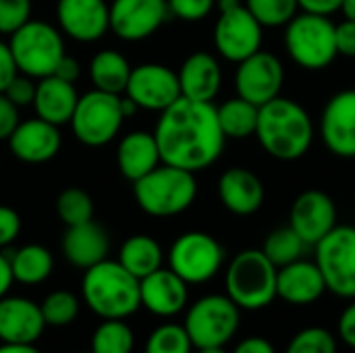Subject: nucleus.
<instances>
[{
	"label": "nucleus",
	"mask_w": 355,
	"mask_h": 353,
	"mask_svg": "<svg viewBox=\"0 0 355 353\" xmlns=\"http://www.w3.org/2000/svg\"><path fill=\"white\" fill-rule=\"evenodd\" d=\"M164 164L200 173L212 166L225 150V133L212 102L179 98L160 112L154 129Z\"/></svg>",
	"instance_id": "obj_1"
},
{
	"label": "nucleus",
	"mask_w": 355,
	"mask_h": 353,
	"mask_svg": "<svg viewBox=\"0 0 355 353\" xmlns=\"http://www.w3.org/2000/svg\"><path fill=\"white\" fill-rule=\"evenodd\" d=\"M314 135L310 112L291 98L277 96L258 110L256 137L275 160L293 162L304 158L314 144Z\"/></svg>",
	"instance_id": "obj_2"
},
{
	"label": "nucleus",
	"mask_w": 355,
	"mask_h": 353,
	"mask_svg": "<svg viewBox=\"0 0 355 353\" xmlns=\"http://www.w3.org/2000/svg\"><path fill=\"white\" fill-rule=\"evenodd\" d=\"M85 306L102 320L129 318L141 308L139 279L125 270L119 260H102L85 270L81 281Z\"/></svg>",
	"instance_id": "obj_3"
},
{
	"label": "nucleus",
	"mask_w": 355,
	"mask_h": 353,
	"mask_svg": "<svg viewBox=\"0 0 355 353\" xmlns=\"http://www.w3.org/2000/svg\"><path fill=\"white\" fill-rule=\"evenodd\" d=\"M133 196L137 206L150 216H177L196 202V173L160 162L146 177L133 181Z\"/></svg>",
	"instance_id": "obj_4"
},
{
	"label": "nucleus",
	"mask_w": 355,
	"mask_h": 353,
	"mask_svg": "<svg viewBox=\"0 0 355 353\" xmlns=\"http://www.w3.org/2000/svg\"><path fill=\"white\" fill-rule=\"evenodd\" d=\"M277 270L262 250H243L227 266V295L239 310H262L277 300Z\"/></svg>",
	"instance_id": "obj_5"
},
{
	"label": "nucleus",
	"mask_w": 355,
	"mask_h": 353,
	"mask_svg": "<svg viewBox=\"0 0 355 353\" xmlns=\"http://www.w3.org/2000/svg\"><path fill=\"white\" fill-rule=\"evenodd\" d=\"M8 48L17 71L31 79L54 75L56 64L64 56L62 31L40 19H29L15 33H10Z\"/></svg>",
	"instance_id": "obj_6"
},
{
	"label": "nucleus",
	"mask_w": 355,
	"mask_h": 353,
	"mask_svg": "<svg viewBox=\"0 0 355 353\" xmlns=\"http://www.w3.org/2000/svg\"><path fill=\"white\" fill-rule=\"evenodd\" d=\"M337 25L322 15L302 12L285 25V50L291 60L308 71L327 69L337 54Z\"/></svg>",
	"instance_id": "obj_7"
},
{
	"label": "nucleus",
	"mask_w": 355,
	"mask_h": 353,
	"mask_svg": "<svg viewBox=\"0 0 355 353\" xmlns=\"http://www.w3.org/2000/svg\"><path fill=\"white\" fill-rule=\"evenodd\" d=\"M125 123L121 108V94L92 89L79 96L75 112L69 121L75 139L89 148L110 144Z\"/></svg>",
	"instance_id": "obj_8"
},
{
	"label": "nucleus",
	"mask_w": 355,
	"mask_h": 353,
	"mask_svg": "<svg viewBox=\"0 0 355 353\" xmlns=\"http://www.w3.org/2000/svg\"><path fill=\"white\" fill-rule=\"evenodd\" d=\"M241 310L229 295L200 298L185 314V331L196 350L225 347L237 333Z\"/></svg>",
	"instance_id": "obj_9"
},
{
	"label": "nucleus",
	"mask_w": 355,
	"mask_h": 353,
	"mask_svg": "<svg viewBox=\"0 0 355 353\" xmlns=\"http://www.w3.org/2000/svg\"><path fill=\"white\" fill-rule=\"evenodd\" d=\"M225 264V248L210 233L189 231L179 235L168 250V268L187 285L212 281Z\"/></svg>",
	"instance_id": "obj_10"
},
{
	"label": "nucleus",
	"mask_w": 355,
	"mask_h": 353,
	"mask_svg": "<svg viewBox=\"0 0 355 353\" xmlns=\"http://www.w3.org/2000/svg\"><path fill=\"white\" fill-rule=\"evenodd\" d=\"M314 248V262L324 277L327 291L341 300H355V227L337 225Z\"/></svg>",
	"instance_id": "obj_11"
},
{
	"label": "nucleus",
	"mask_w": 355,
	"mask_h": 353,
	"mask_svg": "<svg viewBox=\"0 0 355 353\" xmlns=\"http://www.w3.org/2000/svg\"><path fill=\"white\" fill-rule=\"evenodd\" d=\"M218 12L220 15L214 23V48L225 60L237 64L262 50L264 27L254 19L243 2Z\"/></svg>",
	"instance_id": "obj_12"
},
{
	"label": "nucleus",
	"mask_w": 355,
	"mask_h": 353,
	"mask_svg": "<svg viewBox=\"0 0 355 353\" xmlns=\"http://www.w3.org/2000/svg\"><path fill=\"white\" fill-rule=\"evenodd\" d=\"M285 83V67L279 56L266 50H258L252 56L237 62L235 92L243 100L258 108L281 96Z\"/></svg>",
	"instance_id": "obj_13"
},
{
	"label": "nucleus",
	"mask_w": 355,
	"mask_h": 353,
	"mask_svg": "<svg viewBox=\"0 0 355 353\" xmlns=\"http://www.w3.org/2000/svg\"><path fill=\"white\" fill-rule=\"evenodd\" d=\"M125 96H129L137 108L162 112L181 98L177 73L160 62H144L131 69Z\"/></svg>",
	"instance_id": "obj_14"
},
{
	"label": "nucleus",
	"mask_w": 355,
	"mask_h": 353,
	"mask_svg": "<svg viewBox=\"0 0 355 353\" xmlns=\"http://www.w3.org/2000/svg\"><path fill=\"white\" fill-rule=\"evenodd\" d=\"M168 15L166 0H112L110 29L125 42H141L154 35Z\"/></svg>",
	"instance_id": "obj_15"
},
{
	"label": "nucleus",
	"mask_w": 355,
	"mask_h": 353,
	"mask_svg": "<svg viewBox=\"0 0 355 353\" xmlns=\"http://www.w3.org/2000/svg\"><path fill=\"white\" fill-rule=\"evenodd\" d=\"M56 21L62 35L92 44L110 29V4L106 0H58Z\"/></svg>",
	"instance_id": "obj_16"
},
{
	"label": "nucleus",
	"mask_w": 355,
	"mask_h": 353,
	"mask_svg": "<svg viewBox=\"0 0 355 353\" xmlns=\"http://www.w3.org/2000/svg\"><path fill=\"white\" fill-rule=\"evenodd\" d=\"M320 137L333 156L355 158V89L337 92L327 102L320 114Z\"/></svg>",
	"instance_id": "obj_17"
},
{
	"label": "nucleus",
	"mask_w": 355,
	"mask_h": 353,
	"mask_svg": "<svg viewBox=\"0 0 355 353\" xmlns=\"http://www.w3.org/2000/svg\"><path fill=\"white\" fill-rule=\"evenodd\" d=\"M289 227L308 246H316L337 227V206L333 198L320 189L302 191L291 206Z\"/></svg>",
	"instance_id": "obj_18"
},
{
	"label": "nucleus",
	"mask_w": 355,
	"mask_h": 353,
	"mask_svg": "<svg viewBox=\"0 0 355 353\" xmlns=\"http://www.w3.org/2000/svg\"><path fill=\"white\" fill-rule=\"evenodd\" d=\"M60 131L56 125L35 117L21 121L8 137L10 154L25 164H44L60 152Z\"/></svg>",
	"instance_id": "obj_19"
},
{
	"label": "nucleus",
	"mask_w": 355,
	"mask_h": 353,
	"mask_svg": "<svg viewBox=\"0 0 355 353\" xmlns=\"http://www.w3.org/2000/svg\"><path fill=\"white\" fill-rule=\"evenodd\" d=\"M187 283L171 268H158L148 277L139 279L141 306L160 318L177 316L187 306Z\"/></svg>",
	"instance_id": "obj_20"
},
{
	"label": "nucleus",
	"mask_w": 355,
	"mask_h": 353,
	"mask_svg": "<svg viewBox=\"0 0 355 353\" xmlns=\"http://www.w3.org/2000/svg\"><path fill=\"white\" fill-rule=\"evenodd\" d=\"M220 204L237 216L256 214L266 198L262 179L245 166L227 169L218 179Z\"/></svg>",
	"instance_id": "obj_21"
},
{
	"label": "nucleus",
	"mask_w": 355,
	"mask_h": 353,
	"mask_svg": "<svg viewBox=\"0 0 355 353\" xmlns=\"http://www.w3.org/2000/svg\"><path fill=\"white\" fill-rule=\"evenodd\" d=\"M46 329L42 308L27 300L4 295L0 300V341L2 343H35Z\"/></svg>",
	"instance_id": "obj_22"
},
{
	"label": "nucleus",
	"mask_w": 355,
	"mask_h": 353,
	"mask_svg": "<svg viewBox=\"0 0 355 353\" xmlns=\"http://www.w3.org/2000/svg\"><path fill=\"white\" fill-rule=\"evenodd\" d=\"M327 291L324 277L316 262L295 260L277 270V298L291 306H310Z\"/></svg>",
	"instance_id": "obj_23"
},
{
	"label": "nucleus",
	"mask_w": 355,
	"mask_h": 353,
	"mask_svg": "<svg viewBox=\"0 0 355 353\" xmlns=\"http://www.w3.org/2000/svg\"><path fill=\"white\" fill-rule=\"evenodd\" d=\"M181 96L196 102H212L223 85V69L210 52L189 54L177 71Z\"/></svg>",
	"instance_id": "obj_24"
},
{
	"label": "nucleus",
	"mask_w": 355,
	"mask_h": 353,
	"mask_svg": "<svg viewBox=\"0 0 355 353\" xmlns=\"http://www.w3.org/2000/svg\"><path fill=\"white\" fill-rule=\"evenodd\" d=\"M60 248H62V256L67 258V262H71L75 268L87 270L94 264L108 258L110 239L104 227H100L94 221H87L81 225L67 227Z\"/></svg>",
	"instance_id": "obj_25"
},
{
	"label": "nucleus",
	"mask_w": 355,
	"mask_h": 353,
	"mask_svg": "<svg viewBox=\"0 0 355 353\" xmlns=\"http://www.w3.org/2000/svg\"><path fill=\"white\" fill-rule=\"evenodd\" d=\"M79 94L75 89V83L64 81L56 75H48L37 79L35 96H33V108L35 117L60 127L67 125L75 112Z\"/></svg>",
	"instance_id": "obj_26"
},
{
	"label": "nucleus",
	"mask_w": 355,
	"mask_h": 353,
	"mask_svg": "<svg viewBox=\"0 0 355 353\" xmlns=\"http://www.w3.org/2000/svg\"><path fill=\"white\" fill-rule=\"evenodd\" d=\"M160 152L154 133L150 131H131L123 135L116 146V164L121 175L127 181H137L146 177L160 164Z\"/></svg>",
	"instance_id": "obj_27"
},
{
	"label": "nucleus",
	"mask_w": 355,
	"mask_h": 353,
	"mask_svg": "<svg viewBox=\"0 0 355 353\" xmlns=\"http://www.w3.org/2000/svg\"><path fill=\"white\" fill-rule=\"evenodd\" d=\"M164 252L160 243L150 235H131L119 250V264L135 279H144L150 273L162 268Z\"/></svg>",
	"instance_id": "obj_28"
},
{
	"label": "nucleus",
	"mask_w": 355,
	"mask_h": 353,
	"mask_svg": "<svg viewBox=\"0 0 355 353\" xmlns=\"http://www.w3.org/2000/svg\"><path fill=\"white\" fill-rule=\"evenodd\" d=\"M129 60L116 50H100L89 62V79L94 89L108 92V94H125L129 75H131Z\"/></svg>",
	"instance_id": "obj_29"
},
{
	"label": "nucleus",
	"mask_w": 355,
	"mask_h": 353,
	"mask_svg": "<svg viewBox=\"0 0 355 353\" xmlns=\"http://www.w3.org/2000/svg\"><path fill=\"white\" fill-rule=\"evenodd\" d=\"M8 260L12 279L21 285H40L54 270V258L50 250L40 243H27L19 248Z\"/></svg>",
	"instance_id": "obj_30"
},
{
	"label": "nucleus",
	"mask_w": 355,
	"mask_h": 353,
	"mask_svg": "<svg viewBox=\"0 0 355 353\" xmlns=\"http://www.w3.org/2000/svg\"><path fill=\"white\" fill-rule=\"evenodd\" d=\"M258 106L243 100L241 96L229 98L216 108L220 129L227 139H248L256 135L258 127Z\"/></svg>",
	"instance_id": "obj_31"
},
{
	"label": "nucleus",
	"mask_w": 355,
	"mask_h": 353,
	"mask_svg": "<svg viewBox=\"0 0 355 353\" xmlns=\"http://www.w3.org/2000/svg\"><path fill=\"white\" fill-rule=\"evenodd\" d=\"M306 248H308V243L291 227H281V229H275L272 233H268V237L262 246V252L277 268H281V266H287V264L300 260L304 256Z\"/></svg>",
	"instance_id": "obj_32"
},
{
	"label": "nucleus",
	"mask_w": 355,
	"mask_h": 353,
	"mask_svg": "<svg viewBox=\"0 0 355 353\" xmlns=\"http://www.w3.org/2000/svg\"><path fill=\"white\" fill-rule=\"evenodd\" d=\"M135 335L131 327L121 318L102 320L92 335V353H131Z\"/></svg>",
	"instance_id": "obj_33"
},
{
	"label": "nucleus",
	"mask_w": 355,
	"mask_h": 353,
	"mask_svg": "<svg viewBox=\"0 0 355 353\" xmlns=\"http://www.w3.org/2000/svg\"><path fill=\"white\" fill-rule=\"evenodd\" d=\"M56 214L67 227L81 225L94 218V202L87 191L79 187H69L62 189L56 198Z\"/></svg>",
	"instance_id": "obj_34"
},
{
	"label": "nucleus",
	"mask_w": 355,
	"mask_h": 353,
	"mask_svg": "<svg viewBox=\"0 0 355 353\" xmlns=\"http://www.w3.org/2000/svg\"><path fill=\"white\" fill-rule=\"evenodd\" d=\"M243 4L262 27H285L300 10L297 0H245Z\"/></svg>",
	"instance_id": "obj_35"
},
{
	"label": "nucleus",
	"mask_w": 355,
	"mask_h": 353,
	"mask_svg": "<svg viewBox=\"0 0 355 353\" xmlns=\"http://www.w3.org/2000/svg\"><path fill=\"white\" fill-rule=\"evenodd\" d=\"M42 316L46 327H67L71 325L79 314V300L75 293L58 289L46 295V300L40 304Z\"/></svg>",
	"instance_id": "obj_36"
},
{
	"label": "nucleus",
	"mask_w": 355,
	"mask_h": 353,
	"mask_svg": "<svg viewBox=\"0 0 355 353\" xmlns=\"http://www.w3.org/2000/svg\"><path fill=\"white\" fill-rule=\"evenodd\" d=\"M193 343L183 325H162L146 341L144 353H191Z\"/></svg>",
	"instance_id": "obj_37"
},
{
	"label": "nucleus",
	"mask_w": 355,
	"mask_h": 353,
	"mask_svg": "<svg viewBox=\"0 0 355 353\" xmlns=\"http://www.w3.org/2000/svg\"><path fill=\"white\" fill-rule=\"evenodd\" d=\"M285 353H337V339L322 327H308L289 341Z\"/></svg>",
	"instance_id": "obj_38"
},
{
	"label": "nucleus",
	"mask_w": 355,
	"mask_h": 353,
	"mask_svg": "<svg viewBox=\"0 0 355 353\" xmlns=\"http://www.w3.org/2000/svg\"><path fill=\"white\" fill-rule=\"evenodd\" d=\"M31 19V0H0V33L10 35Z\"/></svg>",
	"instance_id": "obj_39"
},
{
	"label": "nucleus",
	"mask_w": 355,
	"mask_h": 353,
	"mask_svg": "<svg viewBox=\"0 0 355 353\" xmlns=\"http://www.w3.org/2000/svg\"><path fill=\"white\" fill-rule=\"evenodd\" d=\"M166 2H168V12L187 23L206 19L216 6V0H166Z\"/></svg>",
	"instance_id": "obj_40"
},
{
	"label": "nucleus",
	"mask_w": 355,
	"mask_h": 353,
	"mask_svg": "<svg viewBox=\"0 0 355 353\" xmlns=\"http://www.w3.org/2000/svg\"><path fill=\"white\" fill-rule=\"evenodd\" d=\"M35 79L23 75V73H17L12 77V81L6 85V89L2 92L15 106L23 108V106H29L33 104V96H35Z\"/></svg>",
	"instance_id": "obj_41"
},
{
	"label": "nucleus",
	"mask_w": 355,
	"mask_h": 353,
	"mask_svg": "<svg viewBox=\"0 0 355 353\" xmlns=\"http://www.w3.org/2000/svg\"><path fill=\"white\" fill-rule=\"evenodd\" d=\"M21 233V216L15 208L0 204V250L10 246Z\"/></svg>",
	"instance_id": "obj_42"
},
{
	"label": "nucleus",
	"mask_w": 355,
	"mask_h": 353,
	"mask_svg": "<svg viewBox=\"0 0 355 353\" xmlns=\"http://www.w3.org/2000/svg\"><path fill=\"white\" fill-rule=\"evenodd\" d=\"M21 123L19 106H15L4 94H0V141H8L17 125Z\"/></svg>",
	"instance_id": "obj_43"
},
{
	"label": "nucleus",
	"mask_w": 355,
	"mask_h": 353,
	"mask_svg": "<svg viewBox=\"0 0 355 353\" xmlns=\"http://www.w3.org/2000/svg\"><path fill=\"white\" fill-rule=\"evenodd\" d=\"M337 40V54L345 58H355V21H341L335 29Z\"/></svg>",
	"instance_id": "obj_44"
},
{
	"label": "nucleus",
	"mask_w": 355,
	"mask_h": 353,
	"mask_svg": "<svg viewBox=\"0 0 355 353\" xmlns=\"http://www.w3.org/2000/svg\"><path fill=\"white\" fill-rule=\"evenodd\" d=\"M17 64L12 58V52L8 48V42L0 40V94L6 89V85L12 81V77L17 75Z\"/></svg>",
	"instance_id": "obj_45"
},
{
	"label": "nucleus",
	"mask_w": 355,
	"mask_h": 353,
	"mask_svg": "<svg viewBox=\"0 0 355 353\" xmlns=\"http://www.w3.org/2000/svg\"><path fill=\"white\" fill-rule=\"evenodd\" d=\"M339 337L347 347L355 350V300L339 316Z\"/></svg>",
	"instance_id": "obj_46"
},
{
	"label": "nucleus",
	"mask_w": 355,
	"mask_h": 353,
	"mask_svg": "<svg viewBox=\"0 0 355 353\" xmlns=\"http://www.w3.org/2000/svg\"><path fill=\"white\" fill-rule=\"evenodd\" d=\"M302 12H312V15H322L331 17L341 10L343 0H297Z\"/></svg>",
	"instance_id": "obj_47"
},
{
	"label": "nucleus",
	"mask_w": 355,
	"mask_h": 353,
	"mask_svg": "<svg viewBox=\"0 0 355 353\" xmlns=\"http://www.w3.org/2000/svg\"><path fill=\"white\" fill-rule=\"evenodd\" d=\"M233 353H277L275 345L264 339V337H248L241 343H237V347L233 350Z\"/></svg>",
	"instance_id": "obj_48"
},
{
	"label": "nucleus",
	"mask_w": 355,
	"mask_h": 353,
	"mask_svg": "<svg viewBox=\"0 0 355 353\" xmlns=\"http://www.w3.org/2000/svg\"><path fill=\"white\" fill-rule=\"evenodd\" d=\"M54 75L60 77V79H64V81L75 83V81L79 79V75H81V67H79V62H77L73 56H67V54H64V56L60 58V62L56 64Z\"/></svg>",
	"instance_id": "obj_49"
},
{
	"label": "nucleus",
	"mask_w": 355,
	"mask_h": 353,
	"mask_svg": "<svg viewBox=\"0 0 355 353\" xmlns=\"http://www.w3.org/2000/svg\"><path fill=\"white\" fill-rule=\"evenodd\" d=\"M12 283H15V279H12V270H10V260L4 254H0V300L4 295H8Z\"/></svg>",
	"instance_id": "obj_50"
},
{
	"label": "nucleus",
	"mask_w": 355,
	"mask_h": 353,
	"mask_svg": "<svg viewBox=\"0 0 355 353\" xmlns=\"http://www.w3.org/2000/svg\"><path fill=\"white\" fill-rule=\"evenodd\" d=\"M0 353H42L33 343H2Z\"/></svg>",
	"instance_id": "obj_51"
},
{
	"label": "nucleus",
	"mask_w": 355,
	"mask_h": 353,
	"mask_svg": "<svg viewBox=\"0 0 355 353\" xmlns=\"http://www.w3.org/2000/svg\"><path fill=\"white\" fill-rule=\"evenodd\" d=\"M341 12H343V17H345V19L355 21V0H343Z\"/></svg>",
	"instance_id": "obj_52"
},
{
	"label": "nucleus",
	"mask_w": 355,
	"mask_h": 353,
	"mask_svg": "<svg viewBox=\"0 0 355 353\" xmlns=\"http://www.w3.org/2000/svg\"><path fill=\"white\" fill-rule=\"evenodd\" d=\"M198 353H227V352H225V347H202V350H198Z\"/></svg>",
	"instance_id": "obj_53"
},
{
	"label": "nucleus",
	"mask_w": 355,
	"mask_h": 353,
	"mask_svg": "<svg viewBox=\"0 0 355 353\" xmlns=\"http://www.w3.org/2000/svg\"><path fill=\"white\" fill-rule=\"evenodd\" d=\"M81 353H92V352H81Z\"/></svg>",
	"instance_id": "obj_54"
}]
</instances>
